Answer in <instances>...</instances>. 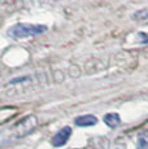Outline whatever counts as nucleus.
<instances>
[{
	"instance_id": "nucleus-4",
	"label": "nucleus",
	"mask_w": 148,
	"mask_h": 149,
	"mask_svg": "<svg viewBox=\"0 0 148 149\" xmlns=\"http://www.w3.org/2000/svg\"><path fill=\"white\" fill-rule=\"evenodd\" d=\"M78 127H90V126H95L98 123V118L92 114H86V116H81L77 117L74 121Z\"/></svg>"
},
{
	"instance_id": "nucleus-2",
	"label": "nucleus",
	"mask_w": 148,
	"mask_h": 149,
	"mask_svg": "<svg viewBox=\"0 0 148 149\" xmlns=\"http://www.w3.org/2000/svg\"><path fill=\"white\" fill-rule=\"evenodd\" d=\"M70 135H72V128L69 126L61 128L55 136L52 137V145L53 147H62L66 144V141L69 140Z\"/></svg>"
},
{
	"instance_id": "nucleus-6",
	"label": "nucleus",
	"mask_w": 148,
	"mask_h": 149,
	"mask_svg": "<svg viewBox=\"0 0 148 149\" xmlns=\"http://www.w3.org/2000/svg\"><path fill=\"white\" fill-rule=\"evenodd\" d=\"M138 149H148V131L138 136Z\"/></svg>"
},
{
	"instance_id": "nucleus-3",
	"label": "nucleus",
	"mask_w": 148,
	"mask_h": 149,
	"mask_svg": "<svg viewBox=\"0 0 148 149\" xmlns=\"http://www.w3.org/2000/svg\"><path fill=\"white\" fill-rule=\"evenodd\" d=\"M36 126V118L35 117H27L26 119H24L18 125V136H25L26 134H29L31 130Z\"/></svg>"
},
{
	"instance_id": "nucleus-7",
	"label": "nucleus",
	"mask_w": 148,
	"mask_h": 149,
	"mask_svg": "<svg viewBox=\"0 0 148 149\" xmlns=\"http://www.w3.org/2000/svg\"><path fill=\"white\" fill-rule=\"evenodd\" d=\"M134 19H147L148 18V8H143V9L138 10L133 14Z\"/></svg>"
},
{
	"instance_id": "nucleus-5",
	"label": "nucleus",
	"mask_w": 148,
	"mask_h": 149,
	"mask_svg": "<svg viewBox=\"0 0 148 149\" xmlns=\"http://www.w3.org/2000/svg\"><path fill=\"white\" fill-rule=\"evenodd\" d=\"M103 121H104V123L107 126L114 128V127H117L119 123H121V118H119V116L117 113H108V114H105L104 116Z\"/></svg>"
},
{
	"instance_id": "nucleus-1",
	"label": "nucleus",
	"mask_w": 148,
	"mask_h": 149,
	"mask_svg": "<svg viewBox=\"0 0 148 149\" xmlns=\"http://www.w3.org/2000/svg\"><path fill=\"white\" fill-rule=\"evenodd\" d=\"M48 27L45 25H36V24H16L8 30V35L13 39H24L29 36L40 35L45 33Z\"/></svg>"
}]
</instances>
